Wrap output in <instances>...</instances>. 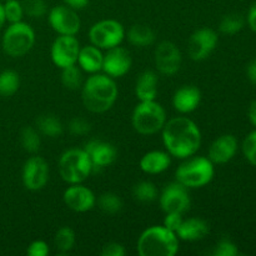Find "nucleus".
I'll list each match as a JSON object with an SVG mask.
<instances>
[{"mask_svg": "<svg viewBox=\"0 0 256 256\" xmlns=\"http://www.w3.org/2000/svg\"><path fill=\"white\" fill-rule=\"evenodd\" d=\"M162 144L172 156L185 160L194 156L202 146L199 126L186 116L166 120L162 130Z\"/></svg>", "mask_w": 256, "mask_h": 256, "instance_id": "1", "label": "nucleus"}, {"mask_svg": "<svg viewBox=\"0 0 256 256\" xmlns=\"http://www.w3.org/2000/svg\"><path fill=\"white\" fill-rule=\"evenodd\" d=\"M119 96V89L112 76L92 74L82 86V100L85 109L94 114H102L112 109Z\"/></svg>", "mask_w": 256, "mask_h": 256, "instance_id": "2", "label": "nucleus"}, {"mask_svg": "<svg viewBox=\"0 0 256 256\" xmlns=\"http://www.w3.org/2000/svg\"><path fill=\"white\" fill-rule=\"evenodd\" d=\"M179 238L164 225H154L140 234L136 250L140 256H174L179 252Z\"/></svg>", "mask_w": 256, "mask_h": 256, "instance_id": "3", "label": "nucleus"}, {"mask_svg": "<svg viewBox=\"0 0 256 256\" xmlns=\"http://www.w3.org/2000/svg\"><path fill=\"white\" fill-rule=\"evenodd\" d=\"M215 166L209 158L190 156L175 172V182L188 189L204 188L214 179Z\"/></svg>", "mask_w": 256, "mask_h": 256, "instance_id": "4", "label": "nucleus"}, {"mask_svg": "<svg viewBox=\"0 0 256 256\" xmlns=\"http://www.w3.org/2000/svg\"><path fill=\"white\" fill-rule=\"evenodd\" d=\"M92 172V160L84 148H72L62 152L60 156L59 174L68 184H82Z\"/></svg>", "mask_w": 256, "mask_h": 256, "instance_id": "5", "label": "nucleus"}, {"mask_svg": "<svg viewBox=\"0 0 256 256\" xmlns=\"http://www.w3.org/2000/svg\"><path fill=\"white\" fill-rule=\"evenodd\" d=\"M166 120V112L162 105L155 100L140 102L132 114V128L135 132L145 136L162 132Z\"/></svg>", "mask_w": 256, "mask_h": 256, "instance_id": "6", "label": "nucleus"}, {"mask_svg": "<svg viewBox=\"0 0 256 256\" xmlns=\"http://www.w3.org/2000/svg\"><path fill=\"white\" fill-rule=\"evenodd\" d=\"M34 44V29L24 22L10 24L2 35V50L12 58L24 56L32 49Z\"/></svg>", "mask_w": 256, "mask_h": 256, "instance_id": "7", "label": "nucleus"}, {"mask_svg": "<svg viewBox=\"0 0 256 256\" xmlns=\"http://www.w3.org/2000/svg\"><path fill=\"white\" fill-rule=\"evenodd\" d=\"M125 29L115 19H104L92 25L89 30L90 44L102 50H109L119 46L125 38Z\"/></svg>", "mask_w": 256, "mask_h": 256, "instance_id": "8", "label": "nucleus"}, {"mask_svg": "<svg viewBox=\"0 0 256 256\" xmlns=\"http://www.w3.org/2000/svg\"><path fill=\"white\" fill-rule=\"evenodd\" d=\"M219 42V36L210 28H200L190 35L188 40V55L194 62L208 59Z\"/></svg>", "mask_w": 256, "mask_h": 256, "instance_id": "9", "label": "nucleus"}, {"mask_svg": "<svg viewBox=\"0 0 256 256\" xmlns=\"http://www.w3.org/2000/svg\"><path fill=\"white\" fill-rule=\"evenodd\" d=\"M154 62L160 74L165 76H172L182 68V52L172 42L169 40L160 42L155 48Z\"/></svg>", "mask_w": 256, "mask_h": 256, "instance_id": "10", "label": "nucleus"}, {"mask_svg": "<svg viewBox=\"0 0 256 256\" xmlns=\"http://www.w3.org/2000/svg\"><path fill=\"white\" fill-rule=\"evenodd\" d=\"M50 26L59 35H76L82 28V20L76 10L68 5H56L48 14Z\"/></svg>", "mask_w": 256, "mask_h": 256, "instance_id": "11", "label": "nucleus"}, {"mask_svg": "<svg viewBox=\"0 0 256 256\" xmlns=\"http://www.w3.org/2000/svg\"><path fill=\"white\" fill-rule=\"evenodd\" d=\"M160 208L162 212H178L184 215L190 209V194L189 189L182 185L180 182H175L166 185L159 196Z\"/></svg>", "mask_w": 256, "mask_h": 256, "instance_id": "12", "label": "nucleus"}, {"mask_svg": "<svg viewBox=\"0 0 256 256\" xmlns=\"http://www.w3.org/2000/svg\"><path fill=\"white\" fill-rule=\"evenodd\" d=\"M80 48V42L75 35H59L50 48L52 62L59 69L76 64Z\"/></svg>", "mask_w": 256, "mask_h": 256, "instance_id": "13", "label": "nucleus"}, {"mask_svg": "<svg viewBox=\"0 0 256 256\" xmlns=\"http://www.w3.org/2000/svg\"><path fill=\"white\" fill-rule=\"evenodd\" d=\"M22 184L30 192H39L49 182V165L42 156H30L25 162L22 172Z\"/></svg>", "mask_w": 256, "mask_h": 256, "instance_id": "14", "label": "nucleus"}, {"mask_svg": "<svg viewBox=\"0 0 256 256\" xmlns=\"http://www.w3.org/2000/svg\"><path fill=\"white\" fill-rule=\"evenodd\" d=\"M132 65V59L130 52L125 48L115 46L106 50L102 62V72L112 79L122 78L130 72Z\"/></svg>", "mask_w": 256, "mask_h": 256, "instance_id": "15", "label": "nucleus"}, {"mask_svg": "<svg viewBox=\"0 0 256 256\" xmlns=\"http://www.w3.org/2000/svg\"><path fill=\"white\" fill-rule=\"evenodd\" d=\"M62 200L75 212H90L96 204V196L89 188L82 184H72L62 194Z\"/></svg>", "mask_w": 256, "mask_h": 256, "instance_id": "16", "label": "nucleus"}, {"mask_svg": "<svg viewBox=\"0 0 256 256\" xmlns=\"http://www.w3.org/2000/svg\"><path fill=\"white\" fill-rule=\"evenodd\" d=\"M84 150L89 154L94 172L109 166L118 159L116 148L102 140H90L85 144Z\"/></svg>", "mask_w": 256, "mask_h": 256, "instance_id": "17", "label": "nucleus"}, {"mask_svg": "<svg viewBox=\"0 0 256 256\" xmlns=\"http://www.w3.org/2000/svg\"><path fill=\"white\" fill-rule=\"evenodd\" d=\"M239 142L232 134H224L216 138L209 148L208 158L214 165H222L229 162L236 155Z\"/></svg>", "mask_w": 256, "mask_h": 256, "instance_id": "18", "label": "nucleus"}, {"mask_svg": "<svg viewBox=\"0 0 256 256\" xmlns=\"http://www.w3.org/2000/svg\"><path fill=\"white\" fill-rule=\"evenodd\" d=\"M202 92L194 85H184L172 95V106L180 114H190L199 108Z\"/></svg>", "mask_w": 256, "mask_h": 256, "instance_id": "19", "label": "nucleus"}, {"mask_svg": "<svg viewBox=\"0 0 256 256\" xmlns=\"http://www.w3.org/2000/svg\"><path fill=\"white\" fill-rule=\"evenodd\" d=\"M210 232V226L204 219L200 218H189L182 220V225L178 229L176 235L179 240L184 242H199L205 239Z\"/></svg>", "mask_w": 256, "mask_h": 256, "instance_id": "20", "label": "nucleus"}, {"mask_svg": "<svg viewBox=\"0 0 256 256\" xmlns=\"http://www.w3.org/2000/svg\"><path fill=\"white\" fill-rule=\"evenodd\" d=\"M139 164L140 169L145 174H162L165 170L169 169L170 164H172V155L168 152H162V150H152V152H148L146 154L142 155Z\"/></svg>", "mask_w": 256, "mask_h": 256, "instance_id": "21", "label": "nucleus"}, {"mask_svg": "<svg viewBox=\"0 0 256 256\" xmlns=\"http://www.w3.org/2000/svg\"><path fill=\"white\" fill-rule=\"evenodd\" d=\"M159 92V76L152 70H145L139 75L135 84V95L139 102L155 100Z\"/></svg>", "mask_w": 256, "mask_h": 256, "instance_id": "22", "label": "nucleus"}, {"mask_svg": "<svg viewBox=\"0 0 256 256\" xmlns=\"http://www.w3.org/2000/svg\"><path fill=\"white\" fill-rule=\"evenodd\" d=\"M102 62H104V54L98 46L90 44L80 48L76 64L82 72L96 74L102 70Z\"/></svg>", "mask_w": 256, "mask_h": 256, "instance_id": "23", "label": "nucleus"}, {"mask_svg": "<svg viewBox=\"0 0 256 256\" xmlns=\"http://www.w3.org/2000/svg\"><path fill=\"white\" fill-rule=\"evenodd\" d=\"M125 35L128 36L130 44L138 48L150 46L154 44L155 39H156L154 30L149 25L145 24H134Z\"/></svg>", "mask_w": 256, "mask_h": 256, "instance_id": "24", "label": "nucleus"}, {"mask_svg": "<svg viewBox=\"0 0 256 256\" xmlns=\"http://www.w3.org/2000/svg\"><path fill=\"white\" fill-rule=\"evenodd\" d=\"M36 129L40 134L48 138H59L64 132L62 122L52 114L40 115L36 119Z\"/></svg>", "mask_w": 256, "mask_h": 256, "instance_id": "25", "label": "nucleus"}, {"mask_svg": "<svg viewBox=\"0 0 256 256\" xmlns=\"http://www.w3.org/2000/svg\"><path fill=\"white\" fill-rule=\"evenodd\" d=\"M75 232L72 228L62 226L56 232L54 236V246L59 254H68L75 245Z\"/></svg>", "mask_w": 256, "mask_h": 256, "instance_id": "26", "label": "nucleus"}, {"mask_svg": "<svg viewBox=\"0 0 256 256\" xmlns=\"http://www.w3.org/2000/svg\"><path fill=\"white\" fill-rule=\"evenodd\" d=\"M20 78L14 70H4L0 72V96H12L19 90Z\"/></svg>", "mask_w": 256, "mask_h": 256, "instance_id": "27", "label": "nucleus"}, {"mask_svg": "<svg viewBox=\"0 0 256 256\" xmlns=\"http://www.w3.org/2000/svg\"><path fill=\"white\" fill-rule=\"evenodd\" d=\"M20 144L25 152L35 154V152H39L40 145H42L40 132L32 126L22 128V132H20Z\"/></svg>", "mask_w": 256, "mask_h": 256, "instance_id": "28", "label": "nucleus"}, {"mask_svg": "<svg viewBox=\"0 0 256 256\" xmlns=\"http://www.w3.org/2000/svg\"><path fill=\"white\" fill-rule=\"evenodd\" d=\"M82 70L76 64L62 69V82L66 89L78 90L82 86Z\"/></svg>", "mask_w": 256, "mask_h": 256, "instance_id": "29", "label": "nucleus"}, {"mask_svg": "<svg viewBox=\"0 0 256 256\" xmlns=\"http://www.w3.org/2000/svg\"><path fill=\"white\" fill-rule=\"evenodd\" d=\"M245 25L244 18L236 12H232L222 16L219 24V30L225 35H235L242 32Z\"/></svg>", "mask_w": 256, "mask_h": 256, "instance_id": "30", "label": "nucleus"}, {"mask_svg": "<svg viewBox=\"0 0 256 256\" xmlns=\"http://www.w3.org/2000/svg\"><path fill=\"white\" fill-rule=\"evenodd\" d=\"M132 195L140 202H152L156 199L159 192L152 182H140L132 188Z\"/></svg>", "mask_w": 256, "mask_h": 256, "instance_id": "31", "label": "nucleus"}, {"mask_svg": "<svg viewBox=\"0 0 256 256\" xmlns=\"http://www.w3.org/2000/svg\"><path fill=\"white\" fill-rule=\"evenodd\" d=\"M98 206L105 214H116L122 209V200L115 192H104L98 199Z\"/></svg>", "mask_w": 256, "mask_h": 256, "instance_id": "32", "label": "nucleus"}, {"mask_svg": "<svg viewBox=\"0 0 256 256\" xmlns=\"http://www.w3.org/2000/svg\"><path fill=\"white\" fill-rule=\"evenodd\" d=\"M24 14L34 19L45 16L48 14V4L45 0H22Z\"/></svg>", "mask_w": 256, "mask_h": 256, "instance_id": "33", "label": "nucleus"}, {"mask_svg": "<svg viewBox=\"0 0 256 256\" xmlns=\"http://www.w3.org/2000/svg\"><path fill=\"white\" fill-rule=\"evenodd\" d=\"M2 5H4V12L6 22H9L10 24L22 22V16L25 14L22 2H19V0H6L5 4Z\"/></svg>", "mask_w": 256, "mask_h": 256, "instance_id": "34", "label": "nucleus"}, {"mask_svg": "<svg viewBox=\"0 0 256 256\" xmlns=\"http://www.w3.org/2000/svg\"><path fill=\"white\" fill-rule=\"evenodd\" d=\"M242 152L248 162L256 168V129L249 132L242 142Z\"/></svg>", "mask_w": 256, "mask_h": 256, "instance_id": "35", "label": "nucleus"}, {"mask_svg": "<svg viewBox=\"0 0 256 256\" xmlns=\"http://www.w3.org/2000/svg\"><path fill=\"white\" fill-rule=\"evenodd\" d=\"M214 256H236L239 255V249L236 244L230 239H222L212 250Z\"/></svg>", "mask_w": 256, "mask_h": 256, "instance_id": "36", "label": "nucleus"}, {"mask_svg": "<svg viewBox=\"0 0 256 256\" xmlns=\"http://www.w3.org/2000/svg\"><path fill=\"white\" fill-rule=\"evenodd\" d=\"M90 130H92V124L88 120L82 119V118H74V119L70 120L69 132L72 135L82 136V135L89 134Z\"/></svg>", "mask_w": 256, "mask_h": 256, "instance_id": "37", "label": "nucleus"}, {"mask_svg": "<svg viewBox=\"0 0 256 256\" xmlns=\"http://www.w3.org/2000/svg\"><path fill=\"white\" fill-rule=\"evenodd\" d=\"M182 220H184L182 214H178V212H166L164 218V222H162V225H164L166 229H169L170 232L176 234L178 229H179L180 225H182Z\"/></svg>", "mask_w": 256, "mask_h": 256, "instance_id": "38", "label": "nucleus"}, {"mask_svg": "<svg viewBox=\"0 0 256 256\" xmlns=\"http://www.w3.org/2000/svg\"><path fill=\"white\" fill-rule=\"evenodd\" d=\"M26 252L29 256H46L49 254V246L42 240H35L29 245Z\"/></svg>", "mask_w": 256, "mask_h": 256, "instance_id": "39", "label": "nucleus"}, {"mask_svg": "<svg viewBox=\"0 0 256 256\" xmlns=\"http://www.w3.org/2000/svg\"><path fill=\"white\" fill-rule=\"evenodd\" d=\"M102 256H124L125 255V248L119 242H108L102 248L100 252Z\"/></svg>", "mask_w": 256, "mask_h": 256, "instance_id": "40", "label": "nucleus"}, {"mask_svg": "<svg viewBox=\"0 0 256 256\" xmlns=\"http://www.w3.org/2000/svg\"><path fill=\"white\" fill-rule=\"evenodd\" d=\"M246 22L248 25H249L250 29L254 32H256V2L250 6L249 12H248Z\"/></svg>", "mask_w": 256, "mask_h": 256, "instance_id": "41", "label": "nucleus"}, {"mask_svg": "<svg viewBox=\"0 0 256 256\" xmlns=\"http://www.w3.org/2000/svg\"><path fill=\"white\" fill-rule=\"evenodd\" d=\"M246 75H248V79L250 80V82L256 85V58L248 64Z\"/></svg>", "mask_w": 256, "mask_h": 256, "instance_id": "42", "label": "nucleus"}, {"mask_svg": "<svg viewBox=\"0 0 256 256\" xmlns=\"http://www.w3.org/2000/svg\"><path fill=\"white\" fill-rule=\"evenodd\" d=\"M65 5L72 8L75 10H82L89 4V0H64Z\"/></svg>", "mask_w": 256, "mask_h": 256, "instance_id": "43", "label": "nucleus"}, {"mask_svg": "<svg viewBox=\"0 0 256 256\" xmlns=\"http://www.w3.org/2000/svg\"><path fill=\"white\" fill-rule=\"evenodd\" d=\"M248 118H249V122L256 128V100L250 104L249 110H248Z\"/></svg>", "mask_w": 256, "mask_h": 256, "instance_id": "44", "label": "nucleus"}, {"mask_svg": "<svg viewBox=\"0 0 256 256\" xmlns=\"http://www.w3.org/2000/svg\"><path fill=\"white\" fill-rule=\"evenodd\" d=\"M5 22H6V19H5L4 5H2V4H0V29H2V28L4 26Z\"/></svg>", "mask_w": 256, "mask_h": 256, "instance_id": "45", "label": "nucleus"}, {"mask_svg": "<svg viewBox=\"0 0 256 256\" xmlns=\"http://www.w3.org/2000/svg\"><path fill=\"white\" fill-rule=\"evenodd\" d=\"M4 2H6V0H4Z\"/></svg>", "mask_w": 256, "mask_h": 256, "instance_id": "46", "label": "nucleus"}]
</instances>
